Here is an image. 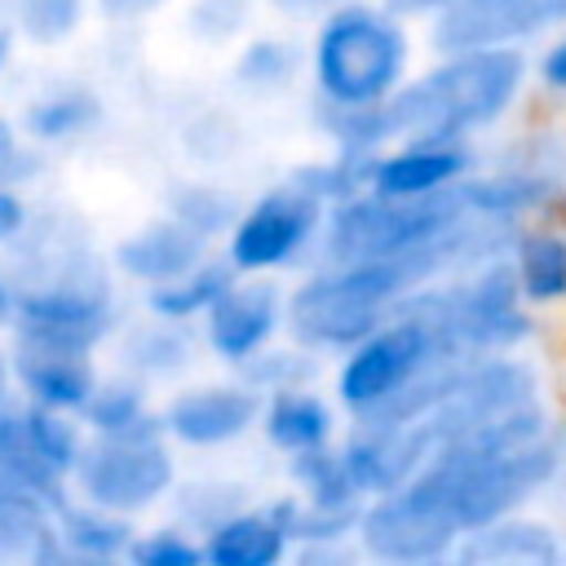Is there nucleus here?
<instances>
[{
  "label": "nucleus",
  "instance_id": "nucleus-43",
  "mask_svg": "<svg viewBox=\"0 0 566 566\" xmlns=\"http://www.w3.org/2000/svg\"><path fill=\"white\" fill-rule=\"evenodd\" d=\"M18 44H22V40H18V31H13L9 22H0V80H4V71L13 66V53H18Z\"/></svg>",
  "mask_w": 566,
  "mask_h": 566
},
{
  "label": "nucleus",
  "instance_id": "nucleus-17",
  "mask_svg": "<svg viewBox=\"0 0 566 566\" xmlns=\"http://www.w3.org/2000/svg\"><path fill=\"white\" fill-rule=\"evenodd\" d=\"M208 252H212V243L199 239L195 230H186V226H181L177 217H168V212H159V217H150V221L124 230V234L106 248L115 279L133 283L137 292L177 279L181 270H190V265L203 261Z\"/></svg>",
  "mask_w": 566,
  "mask_h": 566
},
{
  "label": "nucleus",
  "instance_id": "nucleus-28",
  "mask_svg": "<svg viewBox=\"0 0 566 566\" xmlns=\"http://www.w3.org/2000/svg\"><path fill=\"white\" fill-rule=\"evenodd\" d=\"M243 199L212 172H199V177H181L168 186L164 195V212L177 217L186 230H195L199 239H208L212 248L226 239V230L234 226Z\"/></svg>",
  "mask_w": 566,
  "mask_h": 566
},
{
  "label": "nucleus",
  "instance_id": "nucleus-10",
  "mask_svg": "<svg viewBox=\"0 0 566 566\" xmlns=\"http://www.w3.org/2000/svg\"><path fill=\"white\" fill-rule=\"evenodd\" d=\"M460 539H464V531L447 517V509L420 482H402L385 495H367L358 526H354L358 553L380 566L455 562Z\"/></svg>",
  "mask_w": 566,
  "mask_h": 566
},
{
  "label": "nucleus",
  "instance_id": "nucleus-21",
  "mask_svg": "<svg viewBox=\"0 0 566 566\" xmlns=\"http://www.w3.org/2000/svg\"><path fill=\"white\" fill-rule=\"evenodd\" d=\"M504 261L535 314H566V217L522 221Z\"/></svg>",
  "mask_w": 566,
  "mask_h": 566
},
{
  "label": "nucleus",
  "instance_id": "nucleus-44",
  "mask_svg": "<svg viewBox=\"0 0 566 566\" xmlns=\"http://www.w3.org/2000/svg\"><path fill=\"white\" fill-rule=\"evenodd\" d=\"M13 398V371H9V345H0V402Z\"/></svg>",
  "mask_w": 566,
  "mask_h": 566
},
{
  "label": "nucleus",
  "instance_id": "nucleus-40",
  "mask_svg": "<svg viewBox=\"0 0 566 566\" xmlns=\"http://www.w3.org/2000/svg\"><path fill=\"white\" fill-rule=\"evenodd\" d=\"M13 310H18V279H13V270L0 261V336H9Z\"/></svg>",
  "mask_w": 566,
  "mask_h": 566
},
{
  "label": "nucleus",
  "instance_id": "nucleus-29",
  "mask_svg": "<svg viewBox=\"0 0 566 566\" xmlns=\"http://www.w3.org/2000/svg\"><path fill=\"white\" fill-rule=\"evenodd\" d=\"M168 504H172V517H181L186 526H195L203 535L226 513L252 504V486L243 478H230V473H195V478H181L177 482V491L168 495Z\"/></svg>",
  "mask_w": 566,
  "mask_h": 566
},
{
  "label": "nucleus",
  "instance_id": "nucleus-36",
  "mask_svg": "<svg viewBox=\"0 0 566 566\" xmlns=\"http://www.w3.org/2000/svg\"><path fill=\"white\" fill-rule=\"evenodd\" d=\"M531 93L566 115V27L544 35L531 53Z\"/></svg>",
  "mask_w": 566,
  "mask_h": 566
},
{
  "label": "nucleus",
  "instance_id": "nucleus-24",
  "mask_svg": "<svg viewBox=\"0 0 566 566\" xmlns=\"http://www.w3.org/2000/svg\"><path fill=\"white\" fill-rule=\"evenodd\" d=\"M305 80V40L287 31H248L230 57V84L243 97H279Z\"/></svg>",
  "mask_w": 566,
  "mask_h": 566
},
{
  "label": "nucleus",
  "instance_id": "nucleus-1",
  "mask_svg": "<svg viewBox=\"0 0 566 566\" xmlns=\"http://www.w3.org/2000/svg\"><path fill=\"white\" fill-rule=\"evenodd\" d=\"M531 93V49H433L402 88L380 106L394 137L478 142L500 133Z\"/></svg>",
  "mask_w": 566,
  "mask_h": 566
},
{
  "label": "nucleus",
  "instance_id": "nucleus-8",
  "mask_svg": "<svg viewBox=\"0 0 566 566\" xmlns=\"http://www.w3.org/2000/svg\"><path fill=\"white\" fill-rule=\"evenodd\" d=\"M323 221H327V203L287 172L283 181L243 199L217 252L234 265V274L287 279L318 261Z\"/></svg>",
  "mask_w": 566,
  "mask_h": 566
},
{
  "label": "nucleus",
  "instance_id": "nucleus-16",
  "mask_svg": "<svg viewBox=\"0 0 566 566\" xmlns=\"http://www.w3.org/2000/svg\"><path fill=\"white\" fill-rule=\"evenodd\" d=\"M460 566H566V526L539 504L504 513L469 531L455 548Z\"/></svg>",
  "mask_w": 566,
  "mask_h": 566
},
{
  "label": "nucleus",
  "instance_id": "nucleus-37",
  "mask_svg": "<svg viewBox=\"0 0 566 566\" xmlns=\"http://www.w3.org/2000/svg\"><path fill=\"white\" fill-rule=\"evenodd\" d=\"M44 150L22 133L13 115L0 111V186H31L40 177Z\"/></svg>",
  "mask_w": 566,
  "mask_h": 566
},
{
  "label": "nucleus",
  "instance_id": "nucleus-4",
  "mask_svg": "<svg viewBox=\"0 0 566 566\" xmlns=\"http://www.w3.org/2000/svg\"><path fill=\"white\" fill-rule=\"evenodd\" d=\"M438 332L447 358L517 354L539 336V314L526 305L504 256H486L407 296Z\"/></svg>",
  "mask_w": 566,
  "mask_h": 566
},
{
  "label": "nucleus",
  "instance_id": "nucleus-11",
  "mask_svg": "<svg viewBox=\"0 0 566 566\" xmlns=\"http://www.w3.org/2000/svg\"><path fill=\"white\" fill-rule=\"evenodd\" d=\"M159 424L177 451L190 455H221L234 451L239 442L256 438L261 424V389L230 371V376H208V380H181L164 394L159 402Z\"/></svg>",
  "mask_w": 566,
  "mask_h": 566
},
{
  "label": "nucleus",
  "instance_id": "nucleus-26",
  "mask_svg": "<svg viewBox=\"0 0 566 566\" xmlns=\"http://www.w3.org/2000/svg\"><path fill=\"white\" fill-rule=\"evenodd\" d=\"M283 473H287V491H292L296 500L314 504V509L363 513V504H367L363 486L354 482V473H349V464H345L340 442L283 460Z\"/></svg>",
  "mask_w": 566,
  "mask_h": 566
},
{
  "label": "nucleus",
  "instance_id": "nucleus-27",
  "mask_svg": "<svg viewBox=\"0 0 566 566\" xmlns=\"http://www.w3.org/2000/svg\"><path fill=\"white\" fill-rule=\"evenodd\" d=\"M80 420L88 433H133V429L159 424V402L146 380L115 367V371H102L88 402L80 407Z\"/></svg>",
  "mask_w": 566,
  "mask_h": 566
},
{
  "label": "nucleus",
  "instance_id": "nucleus-2",
  "mask_svg": "<svg viewBox=\"0 0 566 566\" xmlns=\"http://www.w3.org/2000/svg\"><path fill=\"white\" fill-rule=\"evenodd\" d=\"M416 71V22L385 0H345L310 18L305 84L314 111H363L389 102Z\"/></svg>",
  "mask_w": 566,
  "mask_h": 566
},
{
  "label": "nucleus",
  "instance_id": "nucleus-41",
  "mask_svg": "<svg viewBox=\"0 0 566 566\" xmlns=\"http://www.w3.org/2000/svg\"><path fill=\"white\" fill-rule=\"evenodd\" d=\"M336 4H345V0H270V9L287 13V18H301V22H310V18H318V13L336 9Z\"/></svg>",
  "mask_w": 566,
  "mask_h": 566
},
{
  "label": "nucleus",
  "instance_id": "nucleus-22",
  "mask_svg": "<svg viewBox=\"0 0 566 566\" xmlns=\"http://www.w3.org/2000/svg\"><path fill=\"white\" fill-rule=\"evenodd\" d=\"M18 124L40 150L80 146L106 124V97L84 80H53L22 102Z\"/></svg>",
  "mask_w": 566,
  "mask_h": 566
},
{
  "label": "nucleus",
  "instance_id": "nucleus-13",
  "mask_svg": "<svg viewBox=\"0 0 566 566\" xmlns=\"http://www.w3.org/2000/svg\"><path fill=\"white\" fill-rule=\"evenodd\" d=\"M566 27V0H464L424 27L429 49H531Z\"/></svg>",
  "mask_w": 566,
  "mask_h": 566
},
{
  "label": "nucleus",
  "instance_id": "nucleus-7",
  "mask_svg": "<svg viewBox=\"0 0 566 566\" xmlns=\"http://www.w3.org/2000/svg\"><path fill=\"white\" fill-rule=\"evenodd\" d=\"M460 186L429 199H394L371 186L327 208L318 261H398L442 239L464 217Z\"/></svg>",
  "mask_w": 566,
  "mask_h": 566
},
{
  "label": "nucleus",
  "instance_id": "nucleus-38",
  "mask_svg": "<svg viewBox=\"0 0 566 566\" xmlns=\"http://www.w3.org/2000/svg\"><path fill=\"white\" fill-rule=\"evenodd\" d=\"M31 203L22 195V186H0V248H13L27 226H31Z\"/></svg>",
  "mask_w": 566,
  "mask_h": 566
},
{
  "label": "nucleus",
  "instance_id": "nucleus-14",
  "mask_svg": "<svg viewBox=\"0 0 566 566\" xmlns=\"http://www.w3.org/2000/svg\"><path fill=\"white\" fill-rule=\"evenodd\" d=\"M478 142L451 137H394L371 155L367 186L394 199H429L455 190L478 168Z\"/></svg>",
  "mask_w": 566,
  "mask_h": 566
},
{
  "label": "nucleus",
  "instance_id": "nucleus-5",
  "mask_svg": "<svg viewBox=\"0 0 566 566\" xmlns=\"http://www.w3.org/2000/svg\"><path fill=\"white\" fill-rule=\"evenodd\" d=\"M460 199L469 212L509 230L539 217H566V128H522L495 155L478 159V168L460 181Z\"/></svg>",
  "mask_w": 566,
  "mask_h": 566
},
{
  "label": "nucleus",
  "instance_id": "nucleus-20",
  "mask_svg": "<svg viewBox=\"0 0 566 566\" xmlns=\"http://www.w3.org/2000/svg\"><path fill=\"white\" fill-rule=\"evenodd\" d=\"M292 553L296 539L274 495L252 500L203 531V566H283L292 562Z\"/></svg>",
  "mask_w": 566,
  "mask_h": 566
},
{
  "label": "nucleus",
  "instance_id": "nucleus-32",
  "mask_svg": "<svg viewBox=\"0 0 566 566\" xmlns=\"http://www.w3.org/2000/svg\"><path fill=\"white\" fill-rule=\"evenodd\" d=\"M367 168H371V155L327 146L323 155L301 159V164L292 168V177H296L301 186H310V190L332 208V203H340L345 195H354V190L367 186Z\"/></svg>",
  "mask_w": 566,
  "mask_h": 566
},
{
  "label": "nucleus",
  "instance_id": "nucleus-30",
  "mask_svg": "<svg viewBox=\"0 0 566 566\" xmlns=\"http://www.w3.org/2000/svg\"><path fill=\"white\" fill-rule=\"evenodd\" d=\"M88 4L93 0H4V22L22 44L57 49L80 35V27L88 22Z\"/></svg>",
  "mask_w": 566,
  "mask_h": 566
},
{
  "label": "nucleus",
  "instance_id": "nucleus-23",
  "mask_svg": "<svg viewBox=\"0 0 566 566\" xmlns=\"http://www.w3.org/2000/svg\"><path fill=\"white\" fill-rule=\"evenodd\" d=\"M137 526H142L137 517L115 513L106 504H93L84 495H66L53 509V531H57L62 562H84V566L128 562V548H133Z\"/></svg>",
  "mask_w": 566,
  "mask_h": 566
},
{
  "label": "nucleus",
  "instance_id": "nucleus-25",
  "mask_svg": "<svg viewBox=\"0 0 566 566\" xmlns=\"http://www.w3.org/2000/svg\"><path fill=\"white\" fill-rule=\"evenodd\" d=\"M230 283H234V265L212 248L203 261H195V265L181 270L177 279L146 287V292H142V310H146V314H159V318H172V323L199 327V318L212 310V301H217Z\"/></svg>",
  "mask_w": 566,
  "mask_h": 566
},
{
  "label": "nucleus",
  "instance_id": "nucleus-33",
  "mask_svg": "<svg viewBox=\"0 0 566 566\" xmlns=\"http://www.w3.org/2000/svg\"><path fill=\"white\" fill-rule=\"evenodd\" d=\"M323 358L310 354L305 345H296L292 336H279L270 349H261L239 376H248L261 394H274V389H292V385H314L323 380Z\"/></svg>",
  "mask_w": 566,
  "mask_h": 566
},
{
  "label": "nucleus",
  "instance_id": "nucleus-19",
  "mask_svg": "<svg viewBox=\"0 0 566 566\" xmlns=\"http://www.w3.org/2000/svg\"><path fill=\"white\" fill-rule=\"evenodd\" d=\"M9 371H13V398L75 411V416L88 402L93 385L102 380L97 354L44 349V345H18V340H9Z\"/></svg>",
  "mask_w": 566,
  "mask_h": 566
},
{
  "label": "nucleus",
  "instance_id": "nucleus-18",
  "mask_svg": "<svg viewBox=\"0 0 566 566\" xmlns=\"http://www.w3.org/2000/svg\"><path fill=\"white\" fill-rule=\"evenodd\" d=\"M115 367L146 380L150 389H172L181 385L203 345H199V327L190 323H172V318H159V314H142L133 323H119L115 332Z\"/></svg>",
  "mask_w": 566,
  "mask_h": 566
},
{
  "label": "nucleus",
  "instance_id": "nucleus-39",
  "mask_svg": "<svg viewBox=\"0 0 566 566\" xmlns=\"http://www.w3.org/2000/svg\"><path fill=\"white\" fill-rule=\"evenodd\" d=\"M389 9H398L407 22H416V27H429L433 18H442L447 9H455V4H464V0H385Z\"/></svg>",
  "mask_w": 566,
  "mask_h": 566
},
{
  "label": "nucleus",
  "instance_id": "nucleus-34",
  "mask_svg": "<svg viewBox=\"0 0 566 566\" xmlns=\"http://www.w3.org/2000/svg\"><path fill=\"white\" fill-rule=\"evenodd\" d=\"M128 562L133 566H203V535L181 517L137 526Z\"/></svg>",
  "mask_w": 566,
  "mask_h": 566
},
{
  "label": "nucleus",
  "instance_id": "nucleus-6",
  "mask_svg": "<svg viewBox=\"0 0 566 566\" xmlns=\"http://www.w3.org/2000/svg\"><path fill=\"white\" fill-rule=\"evenodd\" d=\"M438 363H447V349L433 323L411 301H402L376 332L332 358L327 389L340 402L345 420H371L385 416Z\"/></svg>",
  "mask_w": 566,
  "mask_h": 566
},
{
  "label": "nucleus",
  "instance_id": "nucleus-35",
  "mask_svg": "<svg viewBox=\"0 0 566 566\" xmlns=\"http://www.w3.org/2000/svg\"><path fill=\"white\" fill-rule=\"evenodd\" d=\"M256 0H186V35L203 49H234L252 31Z\"/></svg>",
  "mask_w": 566,
  "mask_h": 566
},
{
  "label": "nucleus",
  "instance_id": "nucleus-15",
  "mask_svg": "<svg viewBox=\"0 0 566 566\" xmlns=\"http://www.w3.org/2000/svg\"><path fill=\"white\" fill-rule=\"evenodd\" d=\"M345 424H349V420H345L340 402L332 398V389H327L323 380L261 394V424H256V438H261L279 460H292V455H305V451H318V447L340 442Z\"/></svg>",
  "mask_w": 566,
  "mask_h": 566
},
{
  "label": "nucleus",
  "instance_id": "nucleus-12",
  "mask_svg": "<svg viewBox=\"0 0 566 566\" xmlns=\"http://www.w3.org/2000/svg\"><path fill=\"white\" fill-rule=\"evenodd\" d=\"M283 318H287V283L283 279L234 274V283L199 318V345L217 367L243 371L261 349H270L283 336Z\"/></svg>",
  "mask_w": 566,
  "mask_h": 566
},
{
  "label": "nucleus",
  "instance_id": "nucleus-3",
  "mask_svg": "<svg viewBox=\"0 0 566 566\" xmlns=\"http://www.w3.org/2000/svg\"><path fill=\"white\" fill-rule=\"evenodd\" d=\"M429 274L416 256L398 261H314L287 283L283 336L318 354L323 363L340 358L367 332H376Z\"/></svg>",
  "mask_w": 566,
  "mask_h": 566
},
{
  "label": "nucleus",
  "instance_id": "nucleus-31",
  "mask_svg": "<svg viewBox=\"0 0 566 566\" xmlns=\"http://www.w3.org/2000/svg\"><path fill=\"white\" fill-rule=\"evenodd\" d=\"M18 407H22V429H27L31 447H35V455H40L53 473H62V478L71 482V469H75V460H80V451H84V442H88L84 420H80L75 411L22 402V398H18Z\"/></svg>",
  "mask_w": 566,
  "mask_h": 566
},
{
  "label": "nucleus",
  "instance_id": "nucleus-9",
  "mask_svg": "<svg viewBox=\"0 0 566 566\" xmlns=\"http://www.w3.org/2000/svg\"><path fill=\"white\" fill-rule=\"evenodd\" d=\"M181 451L168 442L164 424H146L133 433H88L75 469H71V495H84L93 504H106L128 517H146L181 482Z\"/></svg>",
  "mask_w": 566,
  "mask_h": 566
},
{
  "label": "nucleus",
  "instance_id": "nucleus-42",
  "mask_svg": "<svg viewBox=\"0 0 566 566\" xmlns=\"http://www.w3.org/2000/svg\"><path fill=\"white\" fill-rule=\"evenodd\" d=\"M164 0H102V9L111 13V18H137V13H150V9H159Z\"/></svg>",
  "mask_w": 566,
  "mask_h": 566
}]
</instances>
